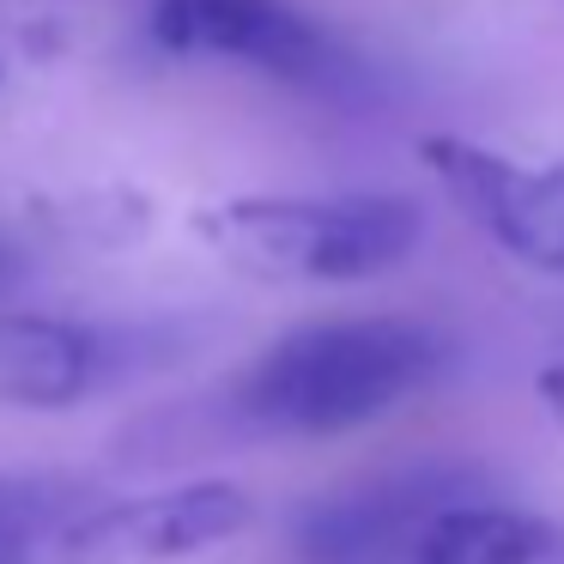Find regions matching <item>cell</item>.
<instances>
[{
  "mask_svg": "<svg viewBox=\"0 0 564 564\" xmlns=\"http://www.w3.org/2000/svg\"><path fill=\"white\" fill-rule=\"evenodd\" d=\"M195 237L249 280L358 285L425 243V213L406 195H237L200 207Z\"/></svg>",
  "mask_w": 564,
  "mask_h": 564,
  "instance_id": "2",
  "label": "cell"
},
{
  "mask_svg": "<svg viewBox=\"0 0 564 564\" xmlns=\"http://www.w3.org/2000/svg\"><path fill=\"white\" fill-rule=\"evenodd\" d=\"M419 159L503 256L564 280V159L516 164L467 134H425Z\"/></svg>",
  "mask_w": 564,
  "mask_h": 564,
  "instance_id": "5",
  "label": "cell"
},
{
  "mask_svg": "<svg viewBox=\"0 0 564 564\" xmlns=\"http://www.w3.org/2000/svg\"><path fill=\"white\" fill-rule=\"evenodd\" d=\"M534 389H540V401H546V413L564 425V358H558V365H546V370H540V382H534Z\"/></svg>",
  "mask_w": 564,
  "mask_h": 564,
  "instance_id": "10",
  "label": "cell"
},
{
  "mask_svg": "<svg viewBox=\"0 0 564 564\" xmlns=\"http://www.w3.org/2000/svg\"><path fill=\"white\" fill-rule=\"evenodd\" d=\"M256 516L231 479H188V486L140 491L122 503H91L67 522L50 564H176L207 546L237 540Z\"/></svg>",
  "mask_w": 564,
  "mask_h": 564,
  "instance_id": "6",
  "label": "cell"
},
{
  "mask_svg": "<svg viewBox=\"0 0 564 564\" xmlns=\"http://www.w3.org/2000/svg\"><path fill=\"white\" fill-rule=\"evenodd\" d=\"M147 31L171 55L243 67L310 98H352L365 86V62L346 37L297 0H152Z\"/></svg>",
  "mask_w": 564,
  "mask_h": 564,
  "instance_id": "3",
  "label": "cell"
},
{
  "mask_svg": "<svg viewBox=\"0 0 564 564\" xmlns=\"http://www.w3.org/2000/svg\"><path fill=\"white\" fill-rule=\"evenodd\" d=\"M0 79H7V67H0Z\"/></svg>",
  "mask_w": 564,
  "mask_h": 564,
  "instance_id": "12",
  "label": "cell"
},
{
  "mask_svg": "<svg viewBox=\"0 0 564 564\" xmlns=\"http://www.w3.org/2000/svg\"><path fill=\"white\" fill-rule=\"evenodd\" d=\"M455 340L419 316H328L261 346L219 394V431L346 437L437 389Z\"/></svg>",
  "mask_w": 564,
  "mask_h": 564,
  "instance_id": "1",
  "label": "cell"
},
{
  "mask_svg": "<svg viewBox=\"0 0 564 564\" xmlns=\"http://www.w3.org/2000/svg\"><path fill=\"white\" fill-rule=\"evenodd\" d=\"M486 479L467 462H406L316 491L292 516V546L304 564H406L443 510L479 498Z\"/></svg>",
  "mask_w": 564,
  "mask_h": 564,
  "instance_id": "4",
  "label": "cell"
},
{
  "mask_svg": "<svg viewBox=\"0 0 564 564\" xmlns=\"http://www.w3.org/2000/svg\"><path fill=\"white\" fill-rule=\"evenodd\" d=\"M152 328H104V322L43 316V310H0V401L31 413H62L147 358H159Z\"/></svg>",
  "mask_w": 564,
  "mask_h": 564,
  "instance_id": "7",
  "label": "cell"
},
{
  "mask_svg": "<svg viewBox=\"0 0 564 564\" xmlns=\"http://www.w3.org/2000/svg\"><path fill=\"white\" fill-rule=\"evenodd\" d=\"M79 510H91V498L79 491V479L62 474H0V564H37L55 552V540L67 534Z\"/></svg>",
  "mask_w": 564,
  "mask_h": 564,
  "instance_id": "9",
  "label": "cell"
},
{
  "mask_svg": "<svg viewBox=\"0 0 564 564\" xmlns=\"http://www.w3.org/2000/svg\"><path fill=\"white\" fill-rule=\"evenodd\" d=\"M406 564H564V522L516 503H491L486 491L425 528Z\"/></svg>",
  "mask_w": 564,
  "mask_h": 564,
  "instance_id": "8",
  "label": "cell"
},
{
  "mask_svg": "<svg viewBox=\"0 0 564 564\" xmlns=\"http://www.w3.org/2000/svg\"><path fill=\"white\" fill-rule=\"evenodd\" d=\"M19 273H25V256H19V243L7 231H0V292H7V285L19 280Z\"/></svg>",
  "mask_w": 564,
  "mask_h": 564,
  "instance_id": "11",
  "label": "cell"
}]
</instances>
